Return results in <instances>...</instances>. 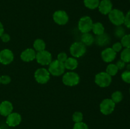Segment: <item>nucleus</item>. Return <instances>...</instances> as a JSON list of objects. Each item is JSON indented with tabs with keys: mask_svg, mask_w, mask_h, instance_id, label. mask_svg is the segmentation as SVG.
<instances>
[{
	"mask_svg": "<svg viewBox=\"0 0 130 129\" xmlns=\"http://www.w3.org/2000/svg\"><path fill=\"white\" fill-rule=\"evenodd\" d=\"M109 20L116 26H121L124 24L125 15L124 13L118 9H112L108 14Z\"/></svg>",
	"mask_w": 130,
	"mask_h": 129,
	"instance_id": "obj_1",
	"label": "nucleus"
},
{
	"mask_svg": "<svg viewBox=\"0 0 130 129\" xmlns=\"http://www.w3.org/2000/svg\"><path fill=\"white\" fill-rule=\"evenodd\" d=\"M65 69L66 68H65L64 63L56 59V60L52 61L50 63L48 72L53 76L58 77L64 73Z\"/></svg>",
	"mask_w": 130,
	"mask_h": 129,
	"instance_id": "obj_2",
	"label": "nucleus"
},
{
	"mask_svg": "<svg viewBox=\"0 0 130 129\" xmlns=\"http://www.w3.org/2000/svg\"><path fill=\"white\" fill-rule=\"evenodd\" d=\"M62 82L63 84L67 86H76L79 83L80 77L77 73L73 72H67L63 75Z\"/></svg>",
	"mask_w": 130,
	"mask_h": 129,
	"instance_id": "obj_3",
	"label": "nucleus"
},
{
	"mask_svg": "<svg viewBox=\"0 0 130 129\" xmlns=\"http://www.w3.org/2000/svg\"><path fill=\"white\" fill-rule=\"evenodd\" d=\"M86 52V46L81 42H75L70 47V53L75 58L83 56Z\"/></svg>",
	"mask_w": 130,
	"mask_h": 129,
	"instance_id": "obj_4",
	"label": "nucleus"
},
{
	"mask_svg": "<svg viewBox=\"0 0 130 129\" xmlns=\"http://www.w3.org/2000/svg\"><path fill=\"white\" fill-rule=\"evenodd\" d=\"M95 82L100 87H109L112 82V77L106 72H100L95 76Z\"/></svg>",
	"mask_w": 130,
	"mask_h": 129,
	"instance_id": "obj_5",
	"label": "nucleus"
},
{
	"mask_svg": "<svg viewBox=\"0 0 130 129\" xmlns=\"http://www.w3.org/2000/svg\"><path fill=\"white\" fill-rule=\"evenodd\" d=\"M34 78L38 83L45 84L50 78V73L48 70L45 68H38L34 73Z\"/></svg>",
	"mask_w": 130,
	"mask_h": 129,
	"instance_id": "obj_6",
	"label": "nucleus"
},
{
	"mask_svg": "<svg viewBox=\"0 0 130 129\" xmlns=\"http://www.w3.org/2000/svg\"><path fill=\"white\" fill-rule=\"evenodd\" d=\"M93 24V22L91 18L88 16H85L79 20L78 29L83 34L90 32L92 29Z\"/></svg>",
	"mask_w": 130,
	"mask_h": 129,
	"instance_id": "obj_7",
	"label": "nucleus"
},
{
	"mask_svg": "<svg viewBox=\"0 0 130 129\" xmlns=\"http://www.w3.org/2000/svg\"><path fill=\"white\" fill-rule=\"evenodd\" d=\"M116 104L111 99H105L100 104V110L102 114L105 115H110L114 111Z\"/></svg>",
	"mask_w": 130,
	"mask_h": 129,
	"instance_id": "obj_8",
	"label": "nucleus"
},
{
	"mask_svg": "<svg viewBox=\"0 0 130 129\" xmlns=\"http://www.w3.org/2000/svg\"><path fill=\"white\" fill-rule=\"evenodd\" d=\"M36 59L39 64L43 66L48 65L52 61V56L49 51L43 50L36 53Z\"/></svg>",
	"mask_w": 130,
	"mask_h": 129,
	"instance_id": "obj_9",
	"label": "nucleus"
},
{
	"mask_svg": "<svg viewBox=\"0 0 130 129\" xmlns=\"http://www.w3.org/2000/svg\"><path fill=\"white\" fill-rule=\"evenodd\" d=\"M53 19L55 22L58 25H64L68 22L69 16L65 11L58 10L53 13Z\"/></svg>",
	"mask_w": 130,
	"mask_h": 129,
	"instance_id": "obj_10",
	"label": "nucleus"
},
{
	"mask_svg": "<svg viewBox=\"0 0 130 129\" xmlns=\"http://www.w3.org/2000/svg\"><path fill=\"white\" fill-rule=\"evenodd\" d=\"M14 54L8 49H3L0 51V63L3 64H9L13 61Z\"/></svg>",
	"mask_w": 130,
	"mask_h": 129,
	"instance_id": "obj_11",
	"label": "nucleus"
},
{
	"mask_svg": "<svg viewBox=\"0 0 130 129\" xmlns=\"http://www.w3.org/2000/svg\"><path fill=\"white\" fill-rule=\"evenodd\" d=\"M22 117L21 115L18 113H11L6 118V123L9 126H18L21 123Z\"/></svg>",
	"mask_w": 130,
	"mask_h": 129,
	"instance_id": "obj_12",
	"label": "nucleus"
},
{
	"mask_svg": "<svg viewBox=\"0 0 130 129\" xmlns=\"http://www.w3.org/2000/svg\"><path fill=\"white\" fill-rule=\"evenodd\" d=\"M116 54L117 53L112 49V48H108L102 51L101 56L104 61L110 63L116 59Z\"/></svg>",
	"mask_w": 130,
	"mask_h": 129,
	"instance_id": "obj_13",
	"label": "nucleus"
},
{
	"mask_svg": "<svg viewBox=\"0 0 130 129\" xmlns=\"http://www.w3.org/2000/svg\"><path fill=\"white\" fill-rule=\"evenodd\" d=\"M36 53L34 49L32 48H28L22 51L20 54V58L25 62H30L36 59Z\"/></svg>",
	"mask_w": 130,
	"mask_h": 129,
	"instance_id": "obj_14",
	"label": "nucleus"
},
{
	"mask_svg": "<svg viewBox=\"0 0 130 129\" xmlns=\"http://www.w3.org/2000/svg\"><path fill=\"white\" fill-rule=\"evenodd\" d=\"M112 3L110 0H102L100 1L99 10L103 15H108L112 10Z\"/></svg>",
	"mask_w": 130,
	"mask_h": 129,
	"instance_id": "obj_15",
	"label": "nucleus"
},
{
	"mask_svg": "<svg viewBox=\"0 0 130 129\" xmlns=\"http://www.w3.org/2000/svg\"><path fill=\"white\" fill-rule=\"evenodd\" d=\"M13 106L11 102L8 101H3L0 104V115L3 116H7L11 113Z\"/></svg>",
	"mask_w": 130,
	"mask_h": 129,
	"instance_id": "obj_16",
	"label": "nucleus"
},
{
	"mask_svg": "<svg viewBox=\"0 0 130 129\" xmlns=\"http://www.w3.org/2000/svg\"><path fill=\"white\" fill-rule=\"evenodd\" d=\"M110 42V37L106 33H104L100 35H96L95 42L99 46L104 47L107 46Z\"/></svg>",
	"mask_w": 130,
	"mask_h": 129,
	"instance_id": "obj_17",
	"label": "nucleus"
},
{
	"mask_svg": "<svg viewBox=\"0 0 130 129\" xmlns=\"http://www.w3.org/2000/svg\"><path fill=\"white\" fill-rule=\"evenodd\" d=\"M81 42L83 44L88 46H91L95 42V39L93 35L89 32L83 34V35H81Z\"/></svg>",
	"mask_w": 130,
	"mask_h": 129,
	"instance_id": "obj_18",
	"label": "nucleus"
},
{
	"mask_svg": "<svg viewBox=\"0 0 130 129\" xmlns=\"http://www.w3.org/2000/svg\"><path fill=\"white\" fill-rule=\"evenodd\" d=\"M63 63H64L65 68L70 70H74L78 66V62L75 58H67Z\"/></svg>",
	"mask_w": 130,
	"mask_h": 129,
	"instance_id": "obj_19",
	"label": "nucleus"
},
{
	"mask_svg": "<svg viewBox=\"0 0 130 129\" xmlns=\"http://www.w3.org/2000/svg\"><path fill=\"white\" fill-rule=\"evenodd\" d=\"M91 30L93 31V34L96 35H100L105 33V28H104L103 24L100 22L94 23L93 24Z\"/></svg>",
	"mask_w": 130,
	"mask_h": 129,
	"instance_id": "obj_20",
	"label": "nucleus"
},
{
	"mask_svg": "<svg viewBox=\"0 0 130 129\" xmlns=\"http://www.w3.org/2000/svg\"><path fill=\"white\" fill-rule=\"evenodd\" d=\"M34 50L37 52L45 50L46 48V43L43 39H37L34 40V44H33Z\"/></svg>",
	"mask_w": 130,
	"mask_h": 129,
	"instance_id": "obj_21",
	"label": "nucleus"
},
{
	"mask_svg": "<svg viewBox=\"0 0 130 129\" xmlns=\"http://www.w3.org/2000/svg\"><path fill=\"white\" fill-rule=\"evenodd\" d=\"M100 4V0H84V5L90 10L97 8Z\"/></svg>",
	"mask_w": 130,
	"mask_h": 129,
	"instance_id": "obj_22",
	"label": "nucleus"
},
{
	"mask_svg": "<svg viewBox=\"0 0 130 129\" xmlns=\"http://www.w3.org/2000/svg\"><path fill=\"white\" fill-rule=\"evenodd\" d=\"M121 59L126 63H130V48H124L121 53Z\"/></svg>",
	"mask_w": 130,
	"mask_h": 129,
	"instance_id": "obj_23",
	"label": "nucleus"
},
{
	"mask_svg": "<svg viewBox=\"0 0 130 129\" xmlns=\"http://www.w3.org/2000/svg\"><path fill=\"white\" fill-rule=\"evenodd\" d=\"M119 69L118 68L116 64L110 63L107 67L106 68V73H108L110 76H115L118 73Z\"/></svg>",
	"mask_w": 130,
	"mask_h": 129,
	"instance_id": "obj_24",
	"label": "nucleus"
},
{
	"mask_svg": "<svg viewBox=\"0 0 130 129\" xmlns=\"http://www.w3.org/2000/svg\"><path fill=\"white\" fill-rule=\"evenodd\" d=\"M123 99V94L121 91H117L113 92L111 96V99L115 104L121 102Z\"/></svg>",
	"mask_w": 130,
	"mask_h": 129,
	"instance_id": "obj_25",
	"label": "nucleus"
},
{
	"mask_svg": "<svg viewBox=\"0 0 130 129\" xmlns=\"http://www.w3.org/2000/svg\"><path fill=\"white\" fill-rule=\"evenodd\" d=\"M120 42L124 48H130V34H125L121 38Z\"/></svg>",
	"mask_w": 130,
	"mask_h": 129,
	"instance_id": "obj_26",
	"label": "nucleus"
},
{
	"mask_svg": "<svg viewBox=\"0 0 130 129\" xmlns=\"http://www.w3.org/2000/svg\"><path fill=\"white\" fill-rule=\"evenodd\" d=\"M125 34V30H124L123 27L117 26V28L115 29V31H114V35L117 38H121V39Z\"/></svg>",
	"mask_w": 130,
	"mask_h": 129,
	"instance_id": "obj_27",
	"label": "nucleus"
},
{
	"mask_svg": "<svg viewBox=\"0 0 130 129\" xmlns=\"http://www.w3.org/2000/svg\"><path fill=\"white\" fill-rule=\"evenodd\" d=\"M83 115L80 111H76L72 115V120L75 123H79L83 121Z\"/></svg>",
	"mask_w": 130,
	"mask_h": 129,
	"instance_id": "obj_28",
	"label": "nucleus"
},
{
	"mask_svg": "<svg viewBox=\"0 0 130 129\" xmlns=\"http://www.w3.org/2000/svg\"><path fill=\"white\" fill-rule=\"evenodd\" d=\"M121 78L124 82L130 83V70H126L121 74Z\"/></svg>",
	"mask_w": 130,
	"mask_h": 129,
	"instance_id": "obj_29",
	"label": "nucleus"
},
{
	"mask_svg": "<svg viewBox=\"0 0 130 129\" xmlns=\"http://www.w3.org/2000/svg\"><path fill=\"white\" fill-rule=\"evenodd\" d=\"M73 129H89L88 126L85 123L81 122L75 123L74 125L73 126Z\"/></svg>",
	"mask_w": 130,
	"mask_h": 129,
	"instance_id": "obj_30",
	"label": "nucleus"
},
{
	"mask_svg": "<svg viewBox=\"0 0 130 129\" xmlns=\"http://www.w3.org/2000/svg\"><path fill=\"white\" fill-rule=\"evenodd\" d=\"M112 49L116 52V53H119L121 51H122V49H123V46H122L121 43L120 42H117L114 43L112 45Z\"/></svg>",
	"mask_w": 130,
	"mask_h": 129,
	"instance_id": "obj_31",
	"label": "nucleus"
},
{
	"mask_svg": "<svg viewBox=\"0 0 130 129\" xmlns=\"http://www.w3.org/2000/svg\"><path fill=\"white\" fill-rule=\"evenodd\" d=\"M11 82V78L8 75L1 76V83L4 85H7Z\"/></svg>",
	"mask_w": 130,
	"mask_h": 129,
	"instance_id": "obj_32",
	"label": "nucleus"
},
{
	"mask_svg": "<svg viewBox=\"0 0 130 129\" xmlns=\"http://www.w3.org/2000/svg\"><path fill=\"white\" fill-rule=\"evenodd\" d=\"M67 58L68 57H67V54L66 53H60L57 56V60L62 62V63H64L66 59H67Z\"/></svg>",
	"mask_w": 130,
	"mask_h": 129,
	"instance_id": "obj_33",
	"label": "nucleus"
},
{
	"mask_svg": "<svg viewBox=\"0 0 130 129\" xmlns=\"http://www.w3.org/2000/svg\"><path fill=\"white\" fill-rule=\"evenodd\" d=\"M124 24L126 25V27L127 28L130 29V10L128 11L126 15H125Z\"/></svg>",
	"mask_w": 130,
	"mask_h": 129,
	"instance_id": "obj_34",
	"label": "nucleus"
},
{
	"mask_svg": "<svg viewBox=\"0 0 130 129\" xmlns=\"http://www.w3.org/2000/svg\"><path fill=\"white\" fill-rule=\"evenodd\" d=\"M116 65L117 66V67H118V68L119 70H123L126 67V63H124L121 59H119V60H118L117 61Z\"/></svg>",
	"mask_w": 130,
	"mask_h": 129,
	"instance_id": "obj_35",
	"label": "nucleus"
},
{
	"mask_svg": "<svg viewBox=\"0 0 130 129\" xmlns=\"http://www.w3.org/2000/svg\"><path fill=\"white\" fill-rule=\"evenodd\" d=\"M1 39L3 42H8L10 41V36L8 34L4 33V34L1 36Z\"/></svg>",
	"mask_w": 130,
	"mask_h": 129,
	"instance_id": "obj_36",
	"label": "nucleus"
},
{
	"mask_svg": "<svg viewBox=\"0 0 130 129\" xmlns=\"http://www.w3.org/2000/svg\"><path fill=\"white\" fill-rule=\"evenodd\" d=\"M4 34V27L1 22H0V37Z\"/></svg>",
	"mask_w": 130,
	"mask_h": 129,
	"instance_id": "obj_37",
	"label": "nucleus"
},
{
	"mask_svg": "<svg viewBox=\"0 0 130 129\" xmlns=\"http://www.w3.org/2000/svg\"><path fill=\"white\" fill-rule=\"evenodd\" d=\"M126 67L127 68V70H130V64H128L127 65H126Z\"/></svg>",
	"mask_w": 130,
	"mask_h": 129,
	"instance_id": "obj_38",
	"label": "nucleus"
},
{
	"mask_svg": "<svg viewBox=\"0 0 130 129\" xmlns=\"http://www.w3.org/2000/svg\"><path fill=\"white\" fill-rule=\"evenodd\" d=\"M0 83H1V76H0Z\"/></svg>",
	"mask_w": 130,
	"mask_h": 129,
	"instance_id": "obj_39",
	"label": "nucleus"
},
{
	"mask_svg": "<svg viewBox=\"0 0 130 129\" xmlns=\"http://www.w3.org/2000/svg\"><path fill=\"white\" fill-rule=\"evenodd\" d=\"M129 94H130V88H129Z\"/></svg>",
	"mask_w": 130,
	"mask_h": 129,
	"instance_id": "obj_40",
	"label": "nucleus"
},
{
	"mask_svg": "<svg viewBox=\"0 0 130 129\" xmlns=\"http://www.w3.org/2000/svg\"><path fill=\"white\" fill-rule=\"evenodd\" d=\"M0 129H1V128H0Z\"/></svg>",
	"mask_w": 130,
	"mask_h": 129,
	"instance_id": "obj_41",
	"label": "nucleus"
}]
</instances>
